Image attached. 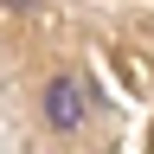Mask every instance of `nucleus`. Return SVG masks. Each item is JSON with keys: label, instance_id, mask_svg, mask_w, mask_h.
Instances as JSON below:
<instances>
[{"label": "nucleus", "instance_id": "1", "mask_svg": "<svg viewBox=\"0 0 154 154\" xmlns=\"http://www.w3.org/2000/svg\"><path fill=\"white\" fill-rule=\"evenodd\" d=\"M84 116H90V90L77 84L71 71L51 77V84H45V122H51L58 135H71V128H84Z\"/></svg>", "mask_w": 154, "mask_h": 154}]
</instances>
